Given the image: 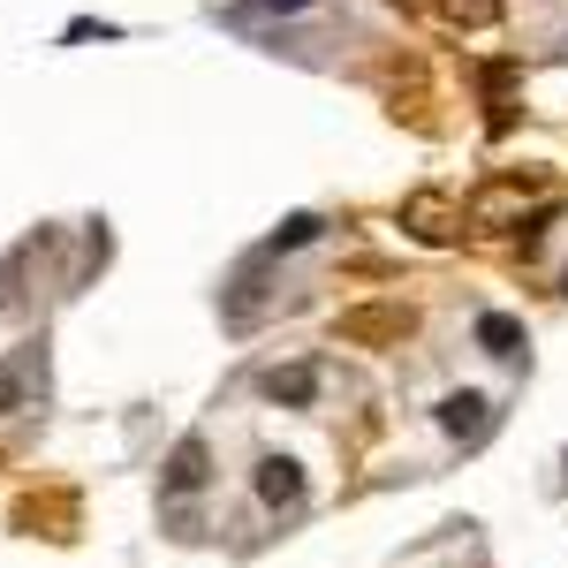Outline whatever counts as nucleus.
Masks as SVG:
<instances>
[{"label":"nucleus","mask_w":568,"mask_h":568,"mask_svg":"<svg viewBox=\"0 0 568 568\" xmlns=\"http://www.w3.org/2000/svg\"><path fill=\"white\" fill-rule=\"evenodd\" d=\"M402 334H409V311H402V304L342 311V342H356V349H387V342H402Z\"/></svg>","instance_id":"f257e3e1"},{"label":"nucleus","mask_w":568,"mask_h":568,"mask_svg":"<svg viewBox=\"0 0 568 568\" xmlns=\"http://www.w3.org/2000/svg\"><path fill=\"white\" fill-rule=\"evenodd\" d=\"M402 227H409L417 243H455L463 213H455V197H447V190H417V197L402 205Z\"/></svg>","instance_id":"f03ea898"},{"label":"nucleus","mask_w":568,"mask_h":568,"mask_svg":"<svg viewBox=\"0 0 568 568\" xmlns=\"http://www.w3.org/2000/svg\"><path fill=\"white\" fill-rule=\"evenodd\" d=\"M205 485H213V447H205V439H182L175 455H168L160 493H168V500H182V493H205Z\"/></svg>","instance_id":"7ed1b4c3"},{"label":"nucleus","mask_w":568,"mask_h":568,"mask_svg":"<svg viewBox=\"0 0 568 568\" xmlns=\"http://www.w3.org/2000/svg\"><path fill=\"white\" fill-rule=\"evenodd\" d=\"M258 394L265 402H281V409H311V402H318V364H273V372H265L258 379Z\"/></svg>","instance_id":"20e7f679"},{"label":"nucleus","mask_w":568,"mask_h":568,"mask_svg":"<svg viewBox=\"0 0 568 568\" xmlns=\"http://www.w3.org/2000/svg\"><path fill=\"white\" fill-rule=\"evenodd\" d=\"M485 425H493V402H485L478 387L439 394V433L447 439H485Z\"/></svg>","instance_id":"39448f33"},{"label":"nucleus","mask_w":568,"mask_h":568,"mask_svg":"<svg viewBox=\"0 0 568 568\" xmlns=\"http://www.w3.org/2000/svg\"><path fill=\"white\" fill-rule=\"evenodd\" d=\"M258 500L265 508H296V500H304V470H296L288 455H265L258 463Z\"/></svg>","instance_id":"423d86ee"},{"label":"nucleus","mask_w":568,"mask_h":568,"mask_svg":"<svg viewBox=\"0 0 568 568\" xmlns=\"http://www.w3.org/2000/svg\"><path fill=\"white\" fill-rule=\"evenodd\" d=\"M530 190H538V182H500V190H485V197L470 205V213H478L485 227H493V220H508V213H516V205H524Z\"/></svg>","instance_id":"0eeeda50"},{"label":"nucleus","mask_w":568,"mask_h":568,"mask_svg":"<svg viewBox=\"0 0 568 568\" xmlns=\"http://www.w3.org/2000/svg\"><path fill=\"white\" fill-rule=\"evenodd\" d=\"M478 342L493 356H516V349H524V326H516V318H500V311H485V318H478Z\"/></svg>","instance_id":"6e6552de"},{"label":"nucleus","mask_w":568,"mask_h":568,"mask_svg":"<svg viewBox=\"0 0 568 568\" xmlns=\"http://www.w3.org/2000/svg\"><path fill=\"white\" fill-rule=\"evenodd\" d=\"M455 23H470V31H485V23H500V0H439Z\"/></svg>","instance_id":"1a4fd4ad"},{"label":"nucleus","mask_w":568,"mask_h":568,"mask_svg":"<svg viewBox=\"0 0 568 568\" xmlns=\"http://www.w3.org/2000/svg\"><path fill=\"white\" fill-rule=\"evenodd\" d=\"M311 235H318V220H311V213H296L288 227H273V243H265V251H273V258H281V251H304Z\"/></svg>","instance_id":"9d476101"},{"label":"nucleus","mask_w":568,"mask_h":568,"mask_svg":"<svg viewBox=\"0 0 568 568\" xmlns=\"http://www.w3.org/2000/svg\"><path fill=\"white\" fill-rule=\"evenodd\" d=\"M258 8H273V16H296V8H311V0H258Z\"/></svg>","instance_id":"9b49d317"}]
</instances>
